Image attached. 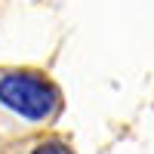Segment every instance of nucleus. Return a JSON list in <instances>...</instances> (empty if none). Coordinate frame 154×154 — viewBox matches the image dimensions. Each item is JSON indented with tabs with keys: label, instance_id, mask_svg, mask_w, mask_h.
Segmentation results:
<instances>
[{
	"label": "nucleus",
	"instance_id": "nucleus-2",
	"mask_svg": "<svg viewBox=\"0 0 154 154\" xmlns=\"http://www.w3.org/2000/svg\"><path fill=\"white\" fill-rule=\"evenodd\" d=\"M9 154H74V148L62 136H31L22 139Z\"/></svg>",
	"mask_w": 154,
	"mask_h": 154
},
{
	"label": "nucleus",
	"instance_id": "nucleus-1",
	"mask_svg": "<svg viewBox=\"0 0 154 154\" xmlns=\"http://www.w3.org/2000/svg\"><path fill=\"white\" fill-rule=\"evenodd\" d=\"M62 93L43 71L0 68V139L43 136L62 114Z\"/></svg>",
	"mask_w": 154,
	"mask_h": 154
}]
</instances>
